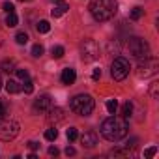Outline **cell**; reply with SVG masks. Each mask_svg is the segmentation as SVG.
I'll return each mask as SVG.
<instances>
[{"label":"cell","instance_id":"obj_33","mask_svg":"<svg viewBox=\"0 0 159 159\" xmlns=\"http://www.w3.org/2000/svg\"><path fill=\"white\" fill-rule=\"evenodd\" d=\"M92 79H94V81H99V79H101V69H99V67H98V69H94Z\"/></svg>","mask_w":159,"mask_h":159},{"label":"cell","instance_id":"obj_6","mask_svg":"<svg viewBox=\"0 0 159 159\" xmlns=\"http://www.w3.org/2000/svg\"><path fill=\"white\" fill-rule=\"evenodd\" d=\"M129 69H131L129 62H127L124 56H118V58H114V60H112V66H111V75H112L114 81H124V79L129 75Z\"/></svg>","mask_w":159,"mask_h":159},{"label":"cell","instance_id":"obj_23","mask_svg":"<svg viewBox=\"0 0 159 159\" xmlns=\"http://www.w3.org/2000/svg\"><path fill=\"white\" fill-rule=\"evenodd\" d=\"M150 96H152L153 99H157V96H159V83H157V81H153V83L150 84Z\"/></svg>","mask_w":159,"mask_h":159},{"label":"cell","instance_id":"obj_1","mask_svg":"<svg viewBox=\"0 0 159 159\" xmlns=\"http://www.w3.org/2000/svg\"><path fill=\"white\" fill-rule=\"evenodd\" d=\"M127 122H125V118L122 120V118H116V116H109L103 124H101V135L107 139V140H111V142H116V140H120V139H124L125 135H127Z\"/></svg>","mask_w":159,"mask_h":159},{"label":"cell","instance_id":"obj_21","mask_svg":"<svg viewBox=\"0 0 159 159\" xmlns=\"http://www.w3.org/2000/svg\"><path fill=\"white\" fill-rule=\"evenodd\" d=\"M21 90H25V94H32V92H34V83L30 81V79H26V81H23Z\"/></svg>","mask_w":159,"mask_h":159},{"label":"cell","instance_id":"obj_12","mask_svg":"<svg viewBox=\"0 0 159 159\" xmlns=\"http://www.w3.org/2000/svg\"><path fill=\"white\" fill-rule=\"evenodd\" d=\"M67 10H69V6H67L66 2H62V0H56V2H54V8L51 10V15H52V17H62Z\"/></svg>","mask_w":159,"mask_h":159},{"label":"cell","instance_id":"obj_31","mask_svg":"<svg viewBox=\"0 0 159 159\" xmlns=\"http://www.w3.org/2000/svg\"><path fill=\"white\" fill-rule=\"evenodd\" d=\"M6 114H8V107H6V103H4V101H0V120H4V118H6Z\"/></svg>","mask_w":159,"mask_h":159},{"label":"cell","instance_id":"obj_8","mask_svg":"<svg viewBox=\"0 0 159 159\" xmlns=\"http://www.w3.org/2000/svg\"><path fill=\"white\" fill-rule=\"evenodd\" d=\"M81 56L84 62H94L99 58V47L94 39H84L81 45Z\"/></svg>","mask_w":159,"mask_h":159},{"label":"cell","instance_id":"obj_15","mask_svg":"<svg viewBox=\"0 0 159 159\" xmlns=\"http://www.w3.org/2000/svg\"><path fill=\"white\" fill-rule=\"evenodd\" d=\"M0 67H2V71H6V73H13L15 71V62L13 60H4L0 64Z\"/></svg>","mask_w":159,"mask_h":159},{"label":"cell","instance_id":"obj_25","mask_svg":"<svg viewBox=\"0 0 159 159\" xmlns=\"http://www.w3.org/2000/svg\"><path fill=\"white\" fill-rule=\"evenodd\" d=\"M43 51H45V49H43V45H39V43H36V45L32 47V56H36V58H39V56L43 54Z\"/></svg>","mask_w":159,"mask_h":159},{"label":"cell","instance_id":"obj_28","mask_svg":"<svg viewBox=\"0 0 159 159\" xmlns=\"http://www.w3.org/2000/svg\"><path fill=\"white\" fill-rule=\"evenodd\" d=\"M15 73H17V77L21 79V81H26V79H30V75H28L26 69H15Z\"/></svg>","mask_w":159,"mask_h":159},{"label":"cell","instance_id":"obj_4","mask_svg":"<svg viewBox=\"0 0 159 159\" xmlns=\"http://www.w3.org/2000/svg\"><path fill=\"white\" fill-rule=\"evenodd\" d=\"M125 49H127V52L133 58H139V60L150 56V45L144 39H140V38H129L125 41Z\"/></svg>","mask_w":159,"mask_h":159},{"label":"cell","instance_id":"obj_35","mask_svg":"<svg viewBox=\"0 0 159 159\" xmlns=\"http://www.w3.org/2000/svg\"><path fill=\"white\" fill-rule=\"evenodd\" d=\"M49 155H58V148L56 146H51L49 148Z\"/></svg>","mask_w":159,"mask_h":159},{"label":"cell","instance_id":"obj_2","mask_svg":"<svg viewBox=\"0 0 159 159\" xmlns=\"http://www.w3.org/2000/svg\"><path fill=\"white\" fill-rule=\"evenodd\" d=\"M88 10L96 21H109L116 15L118 2L116 0H90Z\"/></svg>","mask_w":159,"mask_h":159},{"label":"cell","instance_id":"obj_13","mask_svg":"<svg viewBox=\"0 0 159 159\" xmlns=\"http://www.w3.org/2000/svg\"><path fill=\"white\" fill-rule=\"evenodd\" d=\"M75 79H77V73H75L73 67H66V69L62 71V83H64V84H73Z\"/></svg>","mask_w":159,"mask_h":159},{"label":"cell","instance_id":"obj_32","mask_svg":"<svg viewBox=\"0 0 159 159\" xmlns=\"http://www.w3.org/2000/svg\"><path fill=\"white\" fill-rule=\"evenodd\" d=\"M2 8H4V11H6V13H13V11H15V6H13L11 2H4V4H2Z\"/></svg>","mask_w":159,"mask_h":159},{"label":"cell","instance_id":"obj_20","mask_svg":"<svg viewBox=\"0 0 159 159\" xmlns=\"http://www.w3.org/2000/svg\"><path fill=\"white\" fill-rule=\"evenodd\" d=\"M131 112H133V105H131L129 101H125V103L122 105V116H124V118H129Z\"/></svg>","mask_w":159,"mask_h":159},{"label":"cell","instance_id":"obj_5","mask_svg":"<svg viewBox=\"0 0 159 159\" xmlns=\"http://www.w3.org/2000/svg\"><path fill=\"white\" fill-rule=\"evenodd\" d=\"M157 71H159V60H157V58H153V56L140 58V62H139V66H137V77H139V79L153 77Z\"/></svg>","mask_w":159,"mask_h":159},{"label":"cell","instance_id":"obj_18","mask_svg":"<svg viewBox=\"0 0 159 159\" xmlns=\"http://www.w3.org/2000/svg\"><path fill=\"white\" fill-rule=\"evenodd\" d=\"M36 28H38V32H39V34H47V32L51 30V25H49V21H39Z\"/></svg>","mask_w":159,"mask_h":159},{"label":"cell","instance_id":"obj_22","mask_svg":"<svg viewBox=\"0 0 159 159\" xmlns=\"http://www.w3.org/2000/svg\"><path fill=\"white\" fill-rule=\"evenodd\" d=\"M105 107H107V111H109V114H114V112L118 111V101H116V99H109Z\"/></svg>","mask_w":159,"mask_h":159},{"label":"cell","instance_id":"obj_3","mask_svg":"<svg viewBox=\"0 0 159 159\" xmlns=\"http://www.w3.org/2000/svg\"><path fill=\"white\" fill-rule=\"evenodd\" d=\"M69 107H71V111H73L75 114H79V116H88V114H92V111H94V107H96V101H94V98L88 96V94H79V96H75V98L71 99Z\"/></svg>","mask_w":159,"mask_h":159},{"label":"cell","instance_id":"obj_7","mask_svg":"<svg viewBox=\"0 0 159 159\" xmlns=\"http://www.w3.org/2000/svg\"><path fill=\"white\" fill-rule=\"evenodd\" d=\"M19 135V124L13 120H0V140L10 142Z\"/></svg>","mask_w":159,"mask_h":159},{"label":"cell","instance_id":"obj_27","mask_svg":"<svg viewBox=\"0 0 159 159\" xmlns=\"http://www.w3.org/2000/svg\"><path fill=\"white\" fill-rule=\"evenodd\" d=\"M129 153H131L129 148H116V150L111 152V155H129Z\"/></svg>","mask_w":159,"mask_h":159},{"label":"cell","instance_id":"obj_38","mask_svg":"<svg viewBox=\"0 0 159 159\" xmlns=\"http://www.w3.org/2000/svg\"><path fill=\"white\" fill-rule=\"evenodd\" d=\"M21 2H26V0H21Z\"/></svg>","mask_w":159,"mask_h":159},{"label":"cell","instance_id":"obj_30","mask_svg":"<svg viewBox=\"0 0 159 159\" xmlns=\"http://www.w3.org/2000/svg\"><path fill=\"white\" fill-rule=\"evenodd\" d=\"M77 137H79V131H77L75 127H69V129H67V139H69V140H75Z\"/></svg>","mask_w":159,"mask_h":159},{"label":"cell","instance_id":"obj_36","mask_svg":"<svg viewBox=\"0 0 159 159\" xmlns=\"http://www.w3.org/2000/svg\"><path fill=\"white\" fill-rule=\"evenodd\" d=\"M66 155H75V148L73 146H67L66 148Z\"/></svg>","mask_w":159,"mask_h":159},{"label":"cell","instance_id":"obj_14","mask_svg":"<svg viewBox=\"0 0 159 159\" xmlns=\"http://www.w3.org/2000/svg\"><path fill=\"white\" fill-rule=\"evenodd\" d=\"M6 90H8L10 94H19V92H21V84H19L17 81H11V79H10V81L6 83Z\"/></svg>","mask_w":159,"mask_h":159},{"label":"cell","instance_id":"obj_34","mask_svg":"<svg viewBox=\"0 0 159 159\" xmlns=\"http://www.w3.org/2000/svg\"><path fill=\"white\" fill-rule=\"evenodd\" d=\"M28 148H30V150H38V148H39V144H38V142H34V140H30V142H28Z\"/></svg>","mask_w":159,"mask_h":159},{"label":"cell","instance_id":"obj_26","mask_svg":"<svg viewBox=\"0 0 159 159\" xmlns=\"http://www.w3.org/2000/svg\"><path fill=\"white\" fill-rule=\"evenodd\" d=\"M56 137H58V131H56L54 127H51V129L45 131V139H47V140H56Z\"/></svg>","mask_w":159,"mask_h":159},{"label":"cell","instance_id":"obj_19","mask_svg":"<svg viewBox=\"0 0 159 159\" xmlns=\"http://www.w3.org/2000/svg\"><path fill=\"white\" fill-rule=\"evenodd\" d=\"M51 54H52V58H56V60L62 58V56H64V47H62V45H54V47L51 49Z\"/></svg>","mask_w":159,"mask_h":159},{"label":"cell","instance_id":"obj_24","mask_svg":"<svg viewBox=\"0 0 159 159\" xmlns=\"http://www.w3.org/2000/svg\"><path fill=\"white\" fill-rule=\"evenodd\" d=\"M15 41H17L19 45H25V43L28 41V34H26V32H17V36H15Z\"/></svg>","mask_w":159,"mask_h":159},{"label":"cell","instance_id":"obj_9","mask_svg":"<svg viewBox=\"0 0 159 159\" xmlns=\"http://www.w3.org/2000/svg\"><path fill=\"white\" fill-rule=\"evenodd\" d=\"M51 107H52L51 96H39V98L34 101V111H36V112H47Z\"/></svg>","mask_w":159,"mask_h":159},{"label":"cell","instance_id":"obj_11","mask_svg":"<svg viewBox=\"0 0 159 159\" xmlns=\"http://www.w3.org/2000/svg\"><path fill=\"white\" fill-rule=\"evenodd\" d=\"M81 142H83V146H86V148H94V146L98 144V135H96L94 131H86V133L81 137Z\"/></svg>","mask_w":159,"mask_h":159},{"label":"cell","instance_id":"obj_16","mask_svg":"<svg viewBox=\"0 0 159 159\" xmlns=\"http://www.w3.org/2000/svg\"><path fill=\"white\" fill-rule=\"evenodd\" d=\"M142 15H144V10H142L140 6H135V8L131 10V13H129V17H131L133 21H139V19H140Z\"/></svg>","mask_w":159,"mask_h":159},{"label":"cell","instance_id":"obj_17","mask_svg":"<svg viewBox=\"0 0 159 159\" xmlns=\"http://www.w3.org/2000/svg\"><path fill=\"white\" fill-rule=\"evenodd\" d=\"M17 23H19V19H17L15 11H13V13H8V17H6V25H8L10 28H13V26H17Z\"/></svg>","mask_w":159,"mask_h":159},{"label":"cell","instance_id":"obj_37","mask_svg":"<svg viewBox=\"0 0 159 159\" xmlns=\"http://www.w3.org/2000/svg\"><path fill=\"white\" fill-rule=\"evenodd\" d=\"M2 84H4V83H2V77H0V90H2Z\"/></svg>","mask_w":159,"mask_h":159},{"label":"cell","instance_id":"obj_10","mask_svg":"<svg viewBox=\"0 0 159 159\" xmlns=\"http://www.w3.org/2000/svg\"><path fill=\"white\" fill-rule=\"evenodd\" d=\"M64 118H66V114H64V109H60V107H51L49 111H47V122L49 124H60V122H64Z\"/></svg>","mask_w":159,"mask_h":159},{"label":"cell","instance_id":"obj_29","mask_svg":"<svg viewBox=\"0 0 159 159\" xmlns=\"http://www.w3.org/2000/svg\"><path fill=\"white\" fill-rule=\"evenodd\" d=\"M155 153H157V148H155V146H150L148 150H144V157H146V159H150V157H153Z\"/></svg>","mask_w":159,"mask_h":159}]
</instances>
